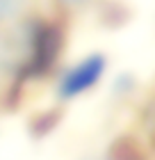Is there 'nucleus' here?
I'll return each mask as SVG.
<instances>
[{
  "label": "nucleus",
  "mask_w": 155,
  "mask_h": 160,
  "mask_svg": "<svg viewBox=\"0 0 155 160\" xmlns=\"http://www.w3.org/2000/svg\"><path fill=\"white\" fill-rule=\"evenodd\" d=\"M21 5H23V0H0V21L16 16Z\"/></svg>",
  "instance_id": "3"
},
{
  "label": "nucleus",
  "mask_w": 155,
  "mask_h": 160,
  "mask_svg": "<svg viewBox=\"0 0 155 160\" xmlns=\"http://www.w3.org/2000/svg\"><path fill=\"white\" fill-rule=\"evenodd\" d=\"M105 67H107L105 57L98 55V53H94L89 57H85V60H80L78 64H73L62 76L60 85H57L60 96L69 101V98H75L80 94L89 92L91 87L98 85V80L105 73Z\"/></svg>",
  "instance_id": "1"
},
{
  "label": "nucleus",
  "mask_w": 155,
  "mask_h": 160,
  "mask_svg": "<svg viewBox=\"0 0 155 160\" xmlns=\"http://www.w3.org/2000/svg\"><path fill=\"white\" fill-rule=\"evenodd\" d=\"M60 46H62V37L60 30L55 25L41 23L32 30V39L27 46V62H25V73H41L46 71L50 64L55 62V57L60 55Z\"/></svg>",
  "instance_id": "2"
},
{
  "label": "nucleus",
  "mask_w": 155,
  "mask_h": 160,
  "mask_svg": "<svg viewBox=\"0 0 155 160\" xmlns=\"http://www.w3.org/2000/svg\"><path fill=\"white\" fill-rule=\"evenodd\" d=\"M62 2H66V5H78V2H85V0H62Z\"/></svg>",
  "instance_id": "4"
}]
</instances>
